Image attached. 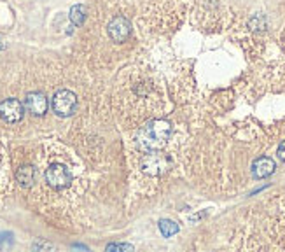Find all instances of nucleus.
Returning <instances> with one entry per match:
<instances>
[{
  "instance_id": "1",
  "label": "nucleus",
  "mask_w": 285,
  "mask_h": 252,
  "mask_svg": "<svg viewBox=\"0 0 285 252\" xmlns=\"http://www.w3.org/2000/svg\"><path fill=\"white\" fill-rule=\"evenodd\" d=\"M172 135V124L165 119H150L135 133V146L140 151L161 149Z\"/></svg>"
},
{
  "instance_id": "2",
  "label": "nucleus",
  "mask_w": 285,
  "mask_h": 252,
  "mask_svg": "<svg viewBox=\"0 0 285 252\" xmlns=\"http://www.w3.org/2000/svg\"><path fill=\"white\" fill-rule=\"evenodd\" d=\"M51 105H53V110L56 116L68 117L77 110V97L70 90H60L53 95Z\"/></svg>"
},
{
  "instance_id": "3",
  "label": "nucleus",
  "mask_w": 285,
  "mask_h": 252,
  "mask_svg": "<svg viewBox=\"0 0 285 252\" xmlns=\"http://www.w3.org/2000/svg\"><path fill=\"white\" fill-rule=\"evenodd\" d=\"M142 172L147 173V175H161V173L168 172L170 166H172V161L166 154H161V152H152L149 151V154H145L142 158Z\"/></svg>"
},
{
  "instance_id": "4",
  "label": "nucleus",
  "mask_w": 285,
  "mask_h": 252,
  "mask_svg": "<svg viewBox=\"0 0 285 252\" xmlns=\"http://www.w3.org/2000/svg\"><path fill=\"white\" fill-rule=\"evenodd\" d=\"M46 182L53 189H63L72 182V173L61 163H54L46 170Z\"/></svg>"
},
{
  "instance_id": "5",
  "label": "nucleus",
  "mask_w": 285,
  "mask_h": 252,
  "mask_svg": "<svg viewBox=\"0 0 285 252\" xmlns=\"http://www.w3.org/2000/svg\"><path fill=\"white\" fill-rule=\"evenodd\" d=\"M25 114V105L16 98H7L0 103V117L5 123H19Z\"/></svg>"
},
{
  "instance_id": "6",
  "label": "nucleus",
  "mask_w": 285,
  "mask_h": 252,
  "mask_svg": "<svg viewBox=\"0 0 285 252\" xmlns=\"http://www.w3.org/2000/svg\"><path fill=\"white\" fill-rule=\"evenodd\" d=\"M107 32H109V37L112 39L114 42L121 44V42L126 41V39L130 37V34H132V25H130V21H128L124 16H116V18L109 23Z\"/></svg>"
},
{
  "instance_id": "7",
  "label": "nucleus",
  "mask_w": 285,
  "mask_h": 252,
  "mask_svg": "<svg viewBox=\"0 0 285 252\" xmlns=\"http://www.w3.org/2000/svg\"><path fill=\"white\" fill-rule=\"evenodd\" d=\"M49 100L42 91H30L25 97V109L34 116H44L48 112Z\"/></svg>"
},
{
  "instance_id": "8",
  "label": "nucleus",
  "mask_w": 285,
  "mask_h": 252,
  "mask_svg": "<svg viewBox=\"0 0 285 252\" xmlns=\"http://www.w3.org/2000/svg\"><path fill=\"white\" fill-rule=\"evenodd\" d=\"M275 168H277V165H275L273 159L268 158V156H261V158H257L252 163V173H254L255 179L270 177V175H273Z\"/></svg>"
},
{
  "instance_id": "9",
  "label": "nucleus",
  "mask_w": 285,
  "mask_h": 252,
  "mask_svg": "<svg viewBox=\"0 0 285 252\" xmlns=\"http://www.w3.org/2000/svg\"><path fill=\"white\" fill-rule=\"evenodd\" d=\"M35 179H37V172H35V168L32 165L19 166L18 172H16V181H18L19 186H23V188H30V186H34Z\"/></svg>"
},
{
  "instance_id": "10",
  "label": "nucleus",
  "mask_w": 285,
  "mask_h": 252,
  "mask_svg": "<svg viewBox=\"0 0 285 252\" xmlns=\"http://www.w3.org/2000/svg\"><path fill=\"white\" fill-rule=\"evenodd\" d=\"M86 14H88V11H86V7L84 5H74V7L70 9V19H72V23H74L75 27H81L84 21H86Z\"/></svg>"
},
{
  "instance_id": "11",
  "label": "nucleus",
  "mask_w": 285,
  "mask_h": 252,
  "mask_svg": "<svg viewBox=\"0 0 285 252\" xmlns=\"http://www.w3.org/2000/svg\"><path fill=\"white\" fill-rule=\"evenodd\" d=\"M159 231H161L163 237L170 238L179 233V224H175V222L170 221V219H163V221H159Z\"/></svg>"
},
{
  "instance_id": "12",
  "label": "nucleus",
  "mask_w": 285,
  "mask_h": 252,
  "mask_svg": "<svg viewBox=\"0 0 285 252\" xmlns=\"http://www.w3.org/2000/svg\"><path fill=\"white\" fill-rule=\"evenodd\" d=\"M107 251H133V245H130V244H110V245H107Z\"/></svg>"
},
{
  "instance_id": "13",
  "label": "nucleus",
  "mask_w": 285,
  "mask_h": 252,
  "mask_svg": "<svg viewBox=\"0 0 285 252\" xmlns=\"http://www.w3.org/2000/svg\"><path fill=\"white\" fill-rule=\"evenodd\" d=\"M278 158H280L282 161H285V142H282L280 147H278Z\"/></svg>"
},
{
  "instance_id": "14",
  "label": "nucleus",
  "mask_w": 285,
  "mask_h": 252,
  "mask_svg": "<svg viewBox=\"0 0 285 252\" xmlns=\"http://www.w3.org/2000/svg\"><path fill=\"white\" fill-rule=\"evenodd\" d=\"M32 247H34V249H53V245H51V244H44V242H39V244L35 242Z\"/></svg>"
},
{
  "instance_id": "15",
  "label": "nucleus",
  "mask_w": 285,
  "mask_h": 252,
  "mask_svg": "<svg viewBox=\"0 0 285 252\" xmlns=\"http://www.w3.org/2000/svg\"><path fill=\"white\" fill-rule=\"evenodd\" d=\"M2 48H4V46H2V44H0V49H2Z\"/></svg>"
}]
</instances>
